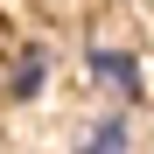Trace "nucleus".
Here are the masks:
<instances>
[{
	"label": "nucleus",
	"mask_w": 154,
	"mask_h": 154,
	"mask_svg": "<svg viewBox=\"0 0 154 154\" xmlns=\"http://www.w3.org/2000/svg\"><path fill=\"white\" fill-rule=\"evenodd\" d=\"M84 70L105 84L112 98H140V63L126 56V49H112V42H91V56H84Z\"/></svg>",
	"instance_id": "1"
},
{
	"label": "nucleus",
	"mask_w": 154,
	"mask_h": 154,
	"mask_svg": "<svg viewBox=\"0 0 154 154\" xmlns=\"http://www.w3.org/2000/svg\"><path fill=\"white\" fill-rule=\"evenodd\" d=\"M77 154H133V133H126V119L112 112V119H98L91 133H84V147Z\"/></svg>",
	"instance_id": "3"
},
{
	"label": "nucleus",
	"mask_w": 154,
	"mask_h": 154,
	"mask_svg": "<svg viewBox=\"0 0 154 154\" xmlns=\"http://www.w3.org/2000/svg\"><path fill=\"white\" fill-rule=\"evenodd\" d=\"M42 84H49V49H35V42H28V49L7 63V98H35Z\"/></svg>",
	"instance_id": "2"
}]
</instances>
